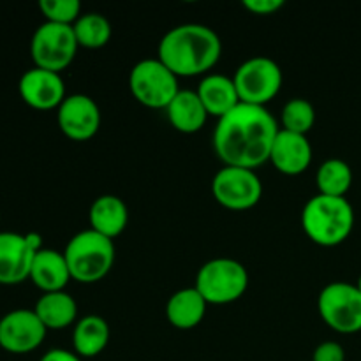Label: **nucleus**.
Segmentation results:
<instances>
[{"label": "nucleus", "instance_id": "f257e3e1", "mask_svg": "<svg viewBox=\"0 0 361 361\" xmlns=\"http://www.w3.org/2000/svg\"><path fill=\"white\" fill-rule=\"evenodd\" d=\"M279 129L281 126L268 108L240 102L217 120L214 152L224 166L256 169L270 161Z\"/></svg>", "mask_w": 361, "mask_h": 361}, {"label": "nucleus", "instance_id": "f03ea898", "mask_svg": "<svg viewBox=\"0 0 361 361\" xmlns=\"http://www.w3.org/2000/svg\"><path fill=\"white\" fill-rule=\"evenodd\" d=\"M222 55V42L217 32L201 23L173 27L159 42L157 59L178 78L200 76L208 73Z\"/></svg>", "mask_w": 361, "mask_h": 361}, {"label": "nucleus", "instance_id": "7ed1b4c3", "mask_svg": "<svg viewBox=\"0 0 361 361\" xmlns=\"http://www.w3.org/2000/svg\"><path fill=\"white\" fill-rule=\"evenodd\" d=\"M302 228L309 240L321 247H337L355 228V210L348 197L316 194L302 210Z\"/></svg>", "mask_w": 361, "mask_h": 361}, {"label": "nucleus", "instance_id": "20e7f679", "mask_svg": "<svg viewBox=\"0 0 361 361\" xmlns=\"http://www.w3.org/2000/svg\"><path fill=\"white\" fill-rule=\"evenodd\" d=\"M71 279L83 284L102 281L115 263V243L94 229L78 233L63 249Z\"/></svg>", "mask_w": 361, "mask_h": 361}, {"label": "nucleus", "instance_id": "39448f33", "mask_svg": "<svg viewBox=\"0 0 361 361\" xmlns=\"http://www.w3.org/2000/svg\"><path fill=\"white\" fill-rule=\"evenodd\" d=\"M194 288L201 293L208 305H228L245 295L249 288V271L240 261L215 257L200 268Z\"/></svg>", "mask_w": 361, "mask_h": 361}, {"label": "nucleus", "instance_id": "423d86ee", "mask_svg": "<svg viewBox=\"0 0 361 361\" xmlns=\"http://www.w3.org/2000/svg\"><path fill=\"white\" fill-rule=\"evenodd\" d=\"M129 88L140 104L154 109H166L182 88L178 76L166 63L155 59H143L129 73Z\"/></svg>", "mask_w": 361, "mask_h": 361}, {"label": "nucleus", "instance_id": "0eeeda50", "mask_svg": "<svg viewBox=\"0 0 361 361\" xmlns=\"http://www.w3.org/2000/svg\"><path fill=\"white\" fill-rule=\"evenodd\" d=\"M233 81L240 102L267 108L281 92L284 76L281 66L270 56H250L236 69Z\"/></svg>", "mask_w": 361, "mask_h": 361}, {"label": "nucleus", "instance_id": "6e6552de", "mask_svg": "<svg viewBox=\"0 0 361 361\" xmlns=\"http://www.w3.org/2000/svg\"><path fill=\"white\" fill-rule=\"evenodd\" d=\"M73 25L44 21L35 28L30 41V55L35 67L60 73L73 63L78 51Z\"/></svg>", "mask_w": 361, "mask_h": 361}, {"label": "nucleus", "instance_id": "1a4fd4ad", "mask_svg": "<svg viewBox=\"0 0 361 361\" xmlns=\"http://www.w3.org/2000/svg\"><path fill=\"white\" fill-rule=\"evenodd\" d=\"M317 310L328 326L338 334L361 331V293L356 284L330 282L317 296Z\"/></svg>", "mask_w": 361, "mask_h": 361}, {"label": "nucleus", "instance_id": "9d476101", "mask_svg": "<svg viewBox=\"0 0 361 361\" xmlns=\"http://www.w3.org/2000/svg\"><path fill=\"white\" fill-rule=\"evenodd\" d=\"M212 192L219 204L228 210L242 212L259 203L263 196V183L254 169L224 166L215 173Z\"/></svg>", "mask_w": 361, "mask_h": 361}, {"label": "nucleus", "instance_id": "9b49d317", "mask_svg": "<svg viewBox=\"0 0 361 361\" xmlns=\"http://www.w3.org/2000/svg\"><path fill=\"white\" fill-rule=\"evenodd\" d=\"M41 249L42 238L37 233H0V284L16 286L27 281Z\"/></svg>", "mask_w": 361, "mask_h": 361}, {"label": "nucleus", "instance_id": "f8f14e48", "mask_svg": "<svg viewBox=\"0 0 361 361\" xmlns=\"http://www.w3.org/2000/svg\"><path fill=\"white\" fill-rule=\"evenodd\" d=\"M44 324L34 309H16L0 319V348L11 355H27L44 342Z\"/></svg>", "mask_w": 361, "mask_h": 361}, {"label": "nucleus", "instance_id": "ddd939ff", "mask_svg": "<svg viewBox=\"0 0 361 361\" xmlns=\"http://www.w3.org/2000/svg\"><path fill=\"white\" fill-rule=\"evenodd\" d=\"M60 130L73 141H88L101 127V109L85 94H71L56 109Z\"/></svg>", "mask_w": 361, "mask_h": 361}, {"label": "nucleus", "instance_id": "4468645a", "mask_svg": "<svg viewBox=\"0 0 361 361\" xmlns=\"http://www.w3.org/2000/svg\"><path fill=\"white\" fill-rule=\"evenodd\" d=\"M21 99L25 104L34 109L48 111V109H59L66 95V85H63L60 73L41 69V67H32L25 71L18 83Z\"/></svg>", "mask_w": 361, "mask_h": 361}, {"label": "nucleus", "instance_id": "2eb2a0df", "mask_svg": "<svg viewBox=\"0 0 361 361\" xmlns=\"http://www.w3.org/2000/svg\"><path fill=\"white\" fill-rule=\"evenodd\" d=\"M270 162L282 175H302L312 162V145L307 136L279 129L277 137L271 145Z\"/></svg>", "mask_w": 361, "mask_h": 361}, {"label": "nucleus", "instance_id": "dca6fc26", "mask_svg": "<svg viewBox=\"0 0 361 361\" xmlns=\"http://www.w3.org/2000/svg\"><path fill=\"white\" fill-rule=\"evenodd\" d=\"M88 221H90V229L113 240L126 231L129 222V208L122 197L115 194H102L92 203Z\"/></svg>", "mask_w": 361, "mask_h": 361}, {"label": "nucleus", "instance_id": "f3484780", "mask_svg": "<svg viewBox=\"0 0 361 361\" xmlns=\"http://www.w3.org/2000/svg\"><path fill=\"white\" fill-rule=\"evenodd\" d=\"M28 279L42 293L63 291L69 281H73L63 252L53 249H41L35 254Z\"/></svg>", "mask_w": 361, "mask_h": 361}, {"label": "nucleus", "instance_id": "a211bd4d", "mask_svg": "<svg viewBox=\"0 0 361 361\" xmlns=\"http://www.w3.org/2000/svg\"><path fill=\"white\" fill-rule=\"evenodd\" d=\"M207 307V300L194 286L183 288L169 296L168 303H166V317L176 330H192L204 319Z\"/></svg>", "mask_w": 361, "mask_h": 361}, {"label": "nucleus", "instance_id": "6ab92c4d", "mask_svg": "<svg viewBox=\"0 0 361 361\" xmlns=\"http://www.w3.org/2000/svg\"><path fill=\"white\" fill-rule=\"evenodd\" d=\"M196 92L208 115L215 116L217 120L240 104L235 81L224 74H207L200 81Z\"/></svg>", "mask_w": 361, "mask_h": 361}, {"label": "nucleus", "instance_id": "aec40b11", "mask_svg": "<svg viewBox=\"0 0 361 361\" xmlns=\"http://www.w3.org/2000/svg\"><path fill=\"white\" fill-rule=\"evenodd\" d=\"M164 111L169 123L182 134L201 130L210 116L196 90H180Z\"/></svg>", "mask_w": 361, "mask_h": 361}, {"label": "nucleus", "instance_id": "412c9836", "mask_svg": "<svg viewBox=\"0 0 361 361\" xmlns=\"http://www.w3.org/2000/svg\"><path fill=\"white\" fill-rule=\"evenodd\" d=\"M111 330L104 317L90 316L81 317L76 321L73 331V348L80 358H95L101 355L109 344Z\"/></svg>", "mask_w": 361, "mask_h": 361}, {"label": "nucleus", "instance_id": "4be33fe9", "mask_svg": "<svg viewBox=\"0 0 361 361\" xmlns=\"http://www.w3.org/2000/svg\"><path fill=\"white\" fill-rule=\"evenodd\" d=\"M34 312L46 330H66L76 323L78 303L69 293H42L34 307Z\"/></svg>", "mask_w": 361, "mask_h": 361}, {"label": "nucleus", "instance_id": "5701e85b", "mask_svg": "<svg viewBox=\"0 0 361 361\" xmlns=\"http://www.w3.org/2000/svg\"><path fill=\"white\" fill-rule=\"evenodd\" d=\"M316 185L319 194L345 197L353 185V169L342 159H328L316 173Z\"/></svg>", "mask_w": 361, "mask_h": 361}, {"label": "nucleus", "instance_id": "b1692460", "mask_svg": "<svg viewBox=\"0 0 361 361\" xmlns=\"http://www.w3.org/2000/svg\"><path fill=\"white\" fill-rule=\"evenodd\" d=\"M74 35L80 48H104L113 35L111 21L101 13H83L73 25Z\"/></svg>", "mask_w": 361, "mask_h": 361}, {"label": "nucleus", "instance_id": "393cba45", "mask_svg": "<svg viewBox=\"0 0 361 361\" xmlns=\"http://www.w3.org/2000/svg\"><path fill=\"white\" fill-rule=\"evenodd\" d=\"M281 129L307 136L316 123V109L307 99L295 97L288 101L281 113Z\"/></svg>", "mask_w": 361, "mask_h": 361}, {"label": "nucleus", "instance_id": "a878e982", "mask_svg": "<svg viewBox=\"0 0 361 361\" xmlns=\"http://www.w3.org/2000/svg\"><path fill=\"white\" fill-rule=\"evenodd\" d=\"M39 9L46 21L59 25H74L81 16L80 0H41Z\"/></svg>", "mask_w": 361, "mask_h": 361}, {"label": "nucleus", "instance_id": "bb28decb", "mask_svg": "<svg viewBox=\"0 0 361 361\" xmlns=\"http://www.w3.org/2000/svg\"><path fill=\"white\" fill-rule=\"evenodd\" d=\"M312 361H345V351L338 342H321L314 351Z\"/></svg>", "mask_w": 361, "mask_h": 361}, {"label": "nucleus", "instance_id": "cd10ccee", "mask_svg": "<svg viewBox=\"0 0 361 361\" xmlns=\"http://www.w3.org/2000/svg\"><path fill=\"white\" fill-rule=\"evenodd\" d=\"M243 7L259 16H268V14H274L282 9L284 0H243Z\"/></svg>", "mask_w": 361, "mask_h": 361}, {"label": "nucleus", "instance_id": "c85d7f7f", "mask_svg": "<svg viewBox=\"0 0 361 361\" xmlns=\"http://www.w3.org/2000/svg\"><path fill=\"white\" fill-rule=\"evenodd\" d=\"M39 361H83V358H80L74 351H67V349H49Z\"/></svg>", "mask_w": 361, "mask_h": 361}, {"label": "nucleus", "instance_id": "c756f323", "mask_svg": "<svg viewBox=\"0 0 361 361\" xmlns=\"http://www.w3.org/2000/svg\"><path fill=\"white\" fill-rule=\"evenodd\" d=\"M356 288H358V289H360V293H361V275H360L358 282H356Z\"/></svg>", "mask_w": 361, "mask_h": 361}]
</instances>
